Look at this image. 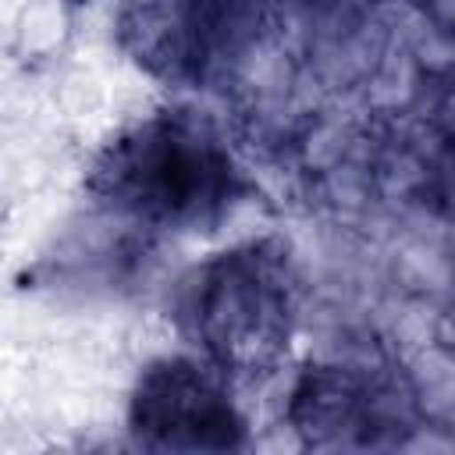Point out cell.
I'll use <instances>...</instances> for the list:
<instances>
[{"label": "cell", "mask_w": 455, "mask_h": 455, "mask_svg": "<svg viewBox=\"0 0 455 455\" xmlns=\"http://www.w3.org/2000/svg\"><path fill=\"white\" fill-rule=\"evenodd\" d=\"M235 164L196 114H149L121 132L96 164V192L114 210L156 228L210 220L231 203Z\"/></svg>", "instance_id": "obj_1"}, {"label": "cell", "mask_w": 455, "mask_h": 455, "mask_svg": "<svg viewBox=\"0 0 455 455\" xmlns=\"http://www.w3.org/2000/svg\"><path fill=\"white\" fill-rule=\"evenodd\" d=\"M192 334L228 373L270 363L291 331V274L274 242H249L196 270L185 295Z\"/></svg>", "instance_id": "obj_2"}, {"label": "cell", "mask_w": 455, "mask_h": 455, "mask_svg": "<svg viewBox=\"0 0 455 455\" xmlns=\"http://www.w3.org/2000/svg\"><path fill=\"white\" fill-rule=\"evenodd\" d=\"M132 430L149 448L224 451L245 441V423L217 370L167 355L142 370L132 395Z\"/></svg>", "instance_id": "obj_3"}]
</instances>
